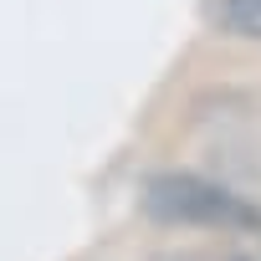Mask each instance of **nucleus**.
<instances>
[{
	"label": "nucleus",
	"mask_w": 261,
	"mask_h": 261,
	"mask_svg": "<svg viewBox=\"0 0 261 261\" xmlns=\"http://www.w3.org/2000/svg\"><path fill=\"white\" fill-rule=\"evenodd\" d=\"M210 21L230 36L261 41V0H210Z\"/></svg>",
	"instance_id": "nucleus-2"
},
{
	"label": "nucleus",
	"mask_w": 261,
	"mask_h": 261,
	"mask_svg": "<svg viewBox=\"0 0 261 261\" xmlns=\"http://www.w3.org/2000/svg\"><path fill=\"white\" fill-rule=\"evenodd\" d=\"M149 261H246V256L220 251V246H174V251H154Z\"/></svg>",
	"instance_id": "nucleus-3"
},
{
	"label": "nucleus",
	"mask_w": 261,
	"mask_h": 261,
	"mask_svg": "<svg viewBox=\"0 0 261 261\" xmlns=\"http://www.w3.org/2000/svg\"><path fill=\"white\" fill-rule=\"evenodd\" d=\"M144 210L159 225H205V230H261V210L230 195L225 185H210L200 174H154L144 185Z\"/></svg>",
	"instance_id": "nucleus-1"
}]
</instances>
